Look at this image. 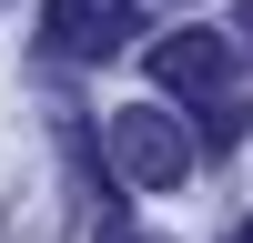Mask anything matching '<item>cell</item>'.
Masks as SVG:
<instances>
[{"mask_svg":"<svg viewBox=\"0 0 253 243\" xmlns=\"http://www.w3.org/2000/svg\"><path fill=\"white\" fill-rule=\"evenodd\" d=\"M233 40H243V51H253V0H243V10H233Z\"/></svg>","mask_w":253,"mask_h":243,"instance_id":"cell-4","label":"cell"},{"mask_svg":"<svg viewBox=\"0 0 253 243\" xmlns=\"http://www.w3.org/2000/svg\"><path fill=\"white\" fill-rule=\"evenodd\" d=\"M112 172L132 182V193H172L182 172H193V122L162 112V101H132V112H112Z\"/></svg>","mask_w":253,"mask_h":243,"instance_id":"cell-2","label":"cell"},{"mask_svg":"<svg viewBox=\"0 0 253 243\" xmlns=\"http://www.w3.org/2000/svg\"><path fill=\"white\" fill-rule=\"evenodd\" d=\"M152 81H162L172 101L203 112V142H213V152L243 142L253 101L233 91V40H223V31H172V40H152Z\"/></svg>","mask_w":253,"mask_h":243,"instance_id":"cell-1","label":"cell"},{"mask_svg":"<svg viewBox=\"0 0 253 243\" xmlns=\"http://www.w3.org/2000/svg\"><path fill=\"white\" fill-rule=\"evenodd\" d=\"M132 40V0H51V51L61 61H112Z\"/></svg>","mask_w":253,"mask_h":243,"instance_id":"cell-3","label":"cell"},{"mask_svg":"<svg viewBox=\"0 0 253 243\" xmlns=\"http://www.w3.org/2000/svg\"><path fill=\"white\" fill-rule=\"evenodd\" d=\"M112 243H142V233H132V223H112Z\"/></svg>","mask_w":253,"mask_h":243,"instance_id":"cell-5","label":"cell"}]
</instances>
